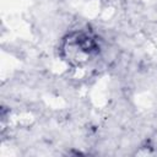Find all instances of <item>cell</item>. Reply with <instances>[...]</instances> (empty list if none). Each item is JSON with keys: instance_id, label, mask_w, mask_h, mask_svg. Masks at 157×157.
Returning a JSON list of instances; mask_svg holds the SVG:
<instances>
[{"instance_id": "6da1fadb", "label": "cell", "mask_w": 157, "mask_h": 157, "mask_svg": "<svg viewBox=\"0 0 157 157\" xmlns=\"http://www.w3.org/2000/svg\"><path fill=\"white\" fill-rule=\"evenodd\" d=\"M98 50V44L93 37L86 33H75L70 36L64 44V53L70 60L77 63L86 61Z\"/></svg>"}]
</instances>
